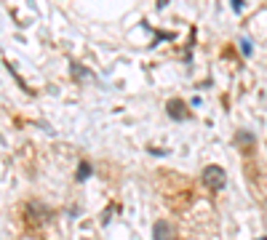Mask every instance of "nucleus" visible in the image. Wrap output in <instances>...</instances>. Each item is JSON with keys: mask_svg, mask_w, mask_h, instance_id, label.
Listing matches in <instances>:
<instances>
[{"mask_svg": "<svg viewBox=\"0 0 267 240\" xmlns=\"http://www.w3.org/2000/svg\"><path fill=\"white\" fill-rule=\"evenodd\" d=\"M166 112H168L174 120H187V118H190V110H187L185 101H179V99H171V101H168V104H166Z\"/></svg>", "mask_w": 267, "mask_h": 240, "instance_id": "obj_2", "label": "nucleus"}, {"mask_svg": "<svg viewBox=\"0 0 267 240\" xmlns=\"http://www.w3.org/2000/svg\"><path fill=\"white\" fill-rule=\"evenodd\" d=\"M72 75H78V78H91V72L86 70V67H81V64H72Z\"/></svg>", "mask_w": 267, "mask_h": 240, "instance_id": "obj_6", "label": "nucleus"}, {"mask_svg": "<svg viewBox=\"0 0 267 240\" xmlns=\"http://www.w3.org/2000/svg\"><path fill=\"white\" fill-rule=\"evenodd\" d=\"M166 3L168 0H158V8H166Z\"/></svg>", "mask_w": 267, "mask_h": 240, "instance_id": "obj_9", "label": "nucleus"}, {"mask_svg": "<svg viewBox=\"0 0 267 240\" xmlns=\"http://www.w3.org/2000/svg\"><path fill=\"white\" fill-rule=\"evenodd\" d=\"M259 240H265V238H259Z\"/></svg>", "mask_w": 267, "mask_h": 240, "instance_id": "obj_10", "label": "nucleus"}, {"mask_svg": "<svg viewBox=\"0 0 267 240\" xmlns=\"http://www.w3.org/2000/svg\"><path fill=\"white\" fill-rule=\"evenodd\" d=\"M88 176H91V165L86 163V160H83V163H81V168H78V179H81V181H86Z\"/></svg>", "mask_w": 267, "mask_h": 240, "instance_id": "obj_4", "label": "nucleus"}, {"mask_svg": "<svg viewBox=\"0 0 267 240\" xmlns=\"http://www.w3.org/2000/svg\"><path fill=\"white\" fill-rule=\"evenodd\" d=\"M241 51H243L246 56H251V51H254V48H251V43H248V38H243V40H241Z\"/></svg>", "mask_w": 267, "mask_h": 240, "instance_id": "obj_7", "label": "nucleus"}, {"mask_svg": "<svg viewBox=\"0 0 267 240\" xmlns=\"http://www.w3.org/2000/svg\"><path fill=\"white\" fill-rule=\"evenodd\" d=\"M152 240H174V230L168 221H155L152 227Z\"/></svg>", "mask_w": 267, "mask_h": 240, "instance_id": "obj_3", "label": "nucleus"}, {"mask_svg": "<svg viewBox=\"0 0 267 240\" xmlns=\"http://www.w3.org/2000/svg\"><path fill=\"white\" fill-rule=\"evenodd\" d=\"M230 5H232V11H241V8H243L241 0H230Z\"/></svg>", "mask_w": 267, "mask_h": 240, "instance_id": "obj_8", "label": "nucleus"}, {"mask_svg": "<svg viewBox=\"0 0 267 240\" xmlns=\"http://www.w3.org/2000/svg\"><path fill=\"white\" fill-rule=\"evenodd\" d=\"M203 184H206L211 192L225 190V184H227L225 168H219V165H208V168H203Z\"/></svg>", "mask_w": 267, "mask_h": 240, "instance_id": "obj_1", "label": "nucleus"}, {"mask_svg": "<svg viewBox=\"0 0 267 240\" xmlns=\"http://www.w3.org/2000/svg\"><path fill=\"white\" fill-rule=\"evenodd\" d=\"M235 141H238V144H251V141H254V136H251V134H246V131H238Z\"/></svg>", "mask_w": 267, "mask_h": 240, "instance_id": "obj_5", "label": "nucleus"}]
</instances>
